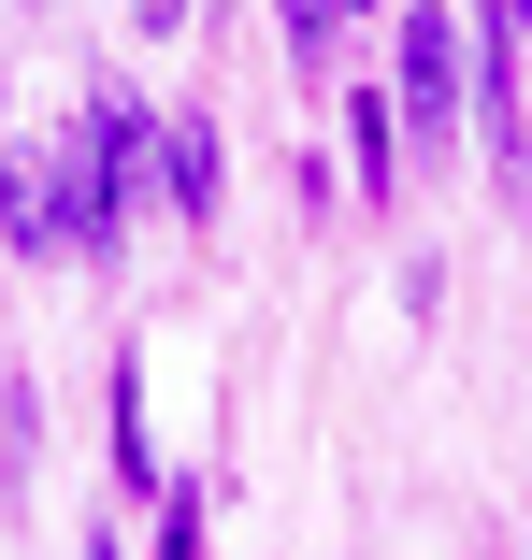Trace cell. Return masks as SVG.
<instances>
[{"mask_svg":"<svg viewBox=\"0 0 532 560\" xmlns=\"http://www.w3.org/2000/svg\"><path fill=\"white\" fill-rule=\"evenodd\" d=\"M130 173H144V101L101 86L86 116H72V159H58V215H72V245L116 259V231H130Z\"/></svg>","mask_w":532,"mask_h":560,"instance_id":"1","label":"cell"},{"mask_svg":"<svg viewBox=\"0 0 532 560\" xmlns=\"http://www.w3.org/2000/svg\"><path fill=\"white\" fill-rule=\"evenodd\" d=\"M403 130L417 144H447L461 116H475V58H461V15H447V0H417V15H403Z\"/></svg>","mask_w":532,"mask_h":560,"instance_id":"2","label":"cell"},{"mask_svg":"<svg viewBox=\"0 0 532 560\" xmlns=\"http://www.w3.org/2000/svg\"><path fill=\"white\" fill-rule=\"evenodd\" d=\"M475 130L518 173L532 159V0H489V72H475Z\"/></svg>","mask_w":532,"mask_h":560,"instance_id":"3","label":"cell"},{"mask_svg":"<svg viewBox=\"0 0 532 560\" xmlns=\"http://www.w3.org/2000/svg\"><path fill=\"white\" fill-rule=\"evenodd\" d=\"M159 187H173V215H201V231H217V201H231V144L201 130V116H159Z\"/></svg>","mask_w":532,"mask_h":560,"instance_id":"4","label":"cell"},{"mask_svg":"<svg viewBox=\"0 0 532 560\" xmlns=\"http://www.w3.org/2000/svg\"><path fill=\"white\" fill-rule=\"evenodd\" d=\"M346 144H360V187H389V159H403V130H389V101H374V86H346Z\"/></svg>","mask_w":532,"mask_h":560,"instance_id":"5","label":"cell"},{"mask_svg":"<svg viewBox=\"0 0 532 560\" xmlns=\"http://www.w3.org/2000/svg\"><path fill=\"white\" fill-rule=\"evenodd\" d=\"M159 560H217V503H201V489H173V517H159Z\"/></svg>","mask_w":532,"mask_h":560,"instance_id":"6","label":"cell"},{"mask_svg":"<svg viewBox=\"0 0 532 560\" xmlns=\"http://www.w3.org/2000/svg\"><path fill=\"white\" fill-rule=\"evenodd\" d=\"M332 15H360V0H332Z\"/></svg>","mask_w":532,"mask_h":560,"instance_id":"7","label":"cell"},{"mask_svg":"<svg viewBox=\"0 0 532 560\" xmlns=\"http://www.w3.org/2000/svg\"><path fill=\"white\" fill-rule=\"evenodd\" d=\"M86 560H116V546H86Z\"/></svg>","mask_w":532,"mask_h":560,"instance_id":"8","label":"cell"},{"mask_svg":"<svg viewBox=\"0 0 532 560\" xmlns=\"http://www.w3.org/2000/svg\"><path fill=\"white\" fill-rule=\"evenodd\" d=\"M0 159H15V144H0Z\"/></svg>","mask_w":532,"mask_h":560,"instance_id":"9","label":"cell"}]
</instances>
